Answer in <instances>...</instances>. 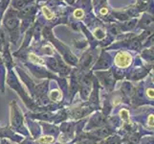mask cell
Listing matches in <instances>:
<instances>
[{
    "mask_svg": "<svg viewBox=\"0 0 154 144\" xmlns=\"http://www.w3.org/2000/svg\"><path fill=\"white\" fill-rule=\"evenodd\" d=\"M92 122H93V126H100V125H103L104 124V118H103V115H100V114H97V115L92 119Z\"/></svg>",
    "mask_w": 154,
    "mask_h": 144,
    "instance_id": "3957f363",
    "label": "cell"
},
{
    "mask_svg": "<svg viewBox=\"0 0 154 144\" xmlns=\"http://www.w3.org/2000/svg\"><path fill=\"white\" fill-rule=\"evenodd\" d=\"M147 95H148L150 98H153V89L149 88V89L147 90Z\"/></svg>",
    "mask_w": 154,
    "mask_h": 144,
    "instance_id": "8fae6325",
    "label": "cell"
},
{
    "mask_svg": "<svg viewBox=\"0 0 154 144\" xmlns=\"http://www.w3.org/2000/svg\"><path fill=\"white\" fill-rule=\"evenodd\" d=\"M74 15L77 18H80V17H82V16H83V12H82L81 10H77V11H75Z\"/></svg>",
    "mask_w": 154,
    "mask_h": 144,
    "instance_id": "30bf717a",
    "label": "cell"
},
{
    "mask_svg": "<svg viewBox=\"0 0 154 144\" xmlns=\"http://www.w3.org/2000/svg\"><path fill=\"white\" fill-rule=\"evenodd\" d=\"M59 97H60V93L57 90H54V91L51 92V98L53 100H57Z\"/></svg>",
    "mask_w": 154,
    "mask_h": 144,
    "instance_id": "8992f818",
    "label": "cell"
},
{
    "mask_svg": "<svg viewBox=\"0 0 154 144\" xmlns=\"http://www.w3.org/2000/svg\"><path fill=\"white\" fill-rule=\"evenodd\" d=\"M16 25V20L15 18H9L7 22H6V26L8 27L9 29H13Z\"/></svg>",
    "mask_w": 154,
    "mask_h": 144,
    "instance_id": "277c9868",
    "label": "cell"
},
{
    "mask_svg": "<svg viewBox=\"0 0 154 144\" xmlns=\"http://www.w3.org/2000/svg\"><path fill=\"white\" fill-rule=\"evenodd\" d=\"M12 123L13 126H19L22 123V115L17 109H13V115H12Z\"/></svg>",
    "mask_w": 154,
    "mask_h": 144,
    "instance_id": "7a4b0ae2",
    "label": "cell"
},
{
    "mask_svg": "<svg viewBox=\"0 0 154 144\" xmlns=\"http://www.w3.org/2000/svg\"><path fill=\"white\" fill-rule=\"evenodd\" d=\"M115 61L116 64H118L119 66L126 67L130 64V57L128 55H126V53H121V54L117 55Z\"/></svg>",
    "mask_w": 154,
    "mask_h": 144,
    "instance_id": "6da1fadb",
    "label": "cell"
},
{
    "mask_svg": "<svg viewBox=\"0 0 154 144\" xmlns=\"http://www.w3.org/2000/svg\"><path fill=\"white\" fill-rule=\"evenodd\" d=\"M43 12H44V14H45V16H46L47 18H49V19H50V18L53 17V15H52V13L47 8H45V7L43 8Z\"/></svg>",
    "mask_w": 154,
    "mask_h": 144,
    "instance_id": "ba28073f",
    "label": "cell"
},
{
    "mask_svg": "<svg viewBox=\"0 0 154 144\" xmlns=\"http://www.w3.org/2000/svg\"><path fill=\"white\" fill-rule=\"evenodd\" d=\"M148 124L150 126H153V115H150L148 118Z\"/></svg>",
    "mask_w": 154,
    "mask_h": 144,
    "instance_id": "7c38bea8",
    "label": "cell"
},
{
    "mask_svg": "<svg viewBox=\"0 0 154 144\" xmlns=\"http://www.w3.org/2000/svg\"><path fill=\"white\" fill-rule=\"evenodd\" d=\"M78 144H94L93 141H82V142H80V143Z\"/></svg>",
    "mask_w": 154,
    "mask_h": 144,
    "instance_id": "4fadbf2b",
    "label": "cell"
},
{
    "mask_svg": "<svg viewBox=\"0 0 154 144\" xmlns=\"http://www.w3.org/2000/svg\"><path fill=\"white\" fill-rule=\"evenodd\" d=\"M38 141L40 143H51V142L54 141V138L52 136H43V137L39 138Z\"/></svg>",
    "mask_w": 154,
    "mask_h": 144,
    "instance_id": "5b68a950",
    "label": "cell"
},
{
    "mask_svg": "<svg viewBox=\"0 0 154 144\" xmlns=\"http://www.w3.org/2000/svg\"><path fill=\"white\" fill-rule=\"evenodd\" d=\"M121 116L122 118L123 119V120H127L128 119V111H126V110H122L121 111Z\"/></svg>",
    "mask_w": 154,
    "mask_h": 144,
    "instance_id": "52a82bcc",
    "label": "cell"
},
{
    "mask_svg": "<svg viewBox=\"0 0 154 144\" xmlns=\"http://www.w3.org/2000/svg\"><path fill=\"white\" fill-rule=\"evenodd\" d=\"M30 59H31L33 62H39V64H42V62H43L42 60H40L39 58L35 56V55H31V56H30Z\"/></svg>",
    "mask_w": 154,
    "mask_h": 144,
    "instance_id": "9c48e42d",
    "label": "cell"
}]
</instances>
